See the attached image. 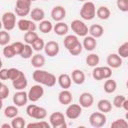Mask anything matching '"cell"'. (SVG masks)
Here are the masks:
<instances>
[{"label": "cell", "instance_id": "obj_1", "mask_svg": "<svg viewBox=\"0 0 128 128\" xmlns=\"http://www.w3.org/2000/svg\"><path fill=\"white\" fill-rule=\"evenodd\" d=\"M33 80L35 82H37L38 84L47 86V87H53L56 84V81L58 79H56V76L50 72H47L45 70H41V69H36L33 74H32Z\"/></svg>", "mask_w": 128, "mask_h": 128}, {"label": "cell", "instance_id": "obj_2", "mask_svg": "<svg viewBox=\"0 0 128 128\" xmlns=\"http://www.w3.org/2000/svg\"><path fill=\"white\" fill-rule=\"evenodd\" d=\"M26 113L30 118H33L36 120H43L47 117V110L35 104L28 105L26 108Z\"/></svg>", "mask_w": 128, "mask_h": 128}, {"label": "cell", "instance_id": "obj_3", "mask_svg": "<svg viewBox=\"0 0 128 128\" xmlns=\"http://www.w3.org/2000/svg\"><path fill=\"white\" fill-rule=\"evenodd\" d=\"M80 16L83 20L90 21L95 18L96 16V7L95 4L91 1H86L84 2L83 6L80 9Z\"/></svg>", "mask_w": 128, "mask_h": 128}, {"label": "cell", "instance_id": "obj_4", "mask_svg": "<svg viewBox=\"0 0 128 128\" xmlns=\"http://www.w3.org/2000/svg\"><path fill=\"white\" fill-rule=\"evenodd\" d=\"M31 0H16L15 4V13L17 16L25 17L31 12Z\"/></svg>", "mask_w": 128, "mask_h": 128}, {"label": "cell", "instance_id": "obj_5", "mask_svg": "<svg viewBox=\"0 0 128 128\" xmlns=\"http://www.w3.org/2000/svg\"><path fill=\"white\" fill-rule=\"evenodd\" d=\"M71 29L72 31L75 33V35L80 36V37H85L88 35L89 33V28L88 26L81 20L79 19H75L71 22Z\"/></svg>", "mask_w": 128, "mask_h": 128}, {"label": "cell", "instance_id": "obj_6", "mask_svg": "<svg viewBox=\"0 0 128 128\" xmlns=\"http://www.w3.org/2000/svg\"><path fill=\"white\" fill-rule=\"evenodd\" d=\"M49 122L51 127L53 128H66L67 123L63 113L61 112H53L49 117Z\"/></svg>", "mask_w": 128, "mask_h": 128}, {"label": "cell", "instance_id": "obj_7", "mask_svg": "<svg viewBox=\"0 0 128 128\" xmlns=\"http://www.w3.org/2000/svg\"><path fill=\"white\" fill-rule=\"evenodd\" d=\"M89 123L92 127L101 128L107 123V117L105 113L102 112H94L89 117Z\"/></svg>", "mask_w": 128, "mask_h": 128}, {"label": "cell", "instance_id": "obj_8", "mask_svg": "<svg viewBox=\"0 0 128 128\" xmlns=\"http://www.w3.org/2000/svg\"><path fill=\"white\" fill-rule=\"evenodd\" d=\"M2 25L4 30L12 31L16 26V13L5 12L2 15Z\"/></svg>", "mask_w": 128, "mask_h": 128}, {"label": "cell", "instance_id": "obj_9", "mask_svg": "<svg viewBox=\"0 0 128 128\" xmlns=\"http://www.w3.org/2000/svg\"><path fill=\"white\" fill-rule=\"evenodd\" d=\"M43 95H44V88L42 87L41 84L33 85L28 91V98H29V101L31 102L39 101L43 97Z\"/></svg>", "mask_w": 128, "mask_h": 128}, {"label": "cell", "instance_id": "obj_10", "mask_svg": "<svg viewBox=\"0 0 128 128\" xmlns=\"http://www.w3.org/2000/svg\"><path fill=\"white\" fill-rule=\"evenodd\" d=\"M82 106L80 104H70L68 105L66 111H65V116L70 119V120H76L78 119L81 114H82Z\"/></svg>", "mask_w": 128, "mask_h": 128}, {"label": "cell", "instance_id": "obj_11", "mask_svg": "<svg viewBox=\"0 0 128 128\" xmlns=\"http://www.w3.org/2000/svg\"><path fill=\"white\" fill-rule=\"evenodd\" d=\"M28 101H29L28 93L25 92L24 90L17 91V92L13 95V103H14V105H16L17 107H23V106H25Z\"/></svg>", "mask_w": 128, "mask_h": 128}, {"label": "cell", "instance_id": "obj_12", "mask_svg": "<svg viewBox=\"0 0 128 128\" xmlns=\"http://www.w3.org/2000/svg\"><path fill=\"white\" fill-rule=\"evenodd\" d=\"M18 29L22 32H29V31H35L36 30V24L33 20H28L25 18H21L17 22Z\"/></svg>", "mask_w": 128, "mask_h": 128}, {"label": "cell", "instance_id": "obj_13", "mask_svg": "<svg viewBox=\"0 0 128 128\" xmlns=\"http://www.w3.org/2000/svg\"><path fill=\"white\" fill-rule=\"evenodd\" d=\"M44 51L48 57H55L60 52V46L56 41H48L45 44Z\"/></svg>", "mask_w": 128, "mask_h": 128}, {"label": "cell", "instance_id": "obj_14", "mask_svg": "<svg viewBox=\"0 0 128 128\" xmlns=\"http://www.w3.org/2000/svg\"><path fill=\"white\" fill-rule=\"evenodd\" d=\"M123 58L117 53H112L107 57V64L109 67H111L112 69H117L119 67L122 66L123 63Z\"/></svg>", "mask_w": 128, "mask_h": 128}, {"label": "cell", "instance_id": "obj_15", "mask_svg": "<svg viewBox=\"0 0 128 128\" xmlns=\"http://www.w3.org/2000/svg\"><path fill=\"white\" fill-rule=\"evenodd\" d=\"M51 17L56 22H61L66 17V9L63 6H55L51 10Z\"/></svg>", "mask_w": 128, "mask_h": 128}, {"label": "cell", "instance_id": "obj_16", "mask_svg": "<svg viewBox=\"0 0 128 128\" xmlns=\"http://www.w3.org/2000/svg\"><path fill=\"white\" fill-rule=\"evenodd\" d=\"M79 104L83 108H90L94 104V97L89 92H83L79 97Z\"/></svg>", "mask_w": 128, "mask_h": 128}, {"label": "cell", "instance_id": "obj_17", "mask_svg": "<svg viewBox=\"0 0 128 128\" xmlns=\"http://www.w3.org/2000/svg\"><path fill=\"white\" fill-rule=\"evenodd\" d=\"M58 101L62 105H70L73 101V95L68 89H63L58 95Z\"/></svg>", "mask_w": 128, "mask_h": 128}, {"label": "cell", "instance_id": "obj_18", "mask_svg": "<svg viewBox=\"0 0 128 128\" xmlns=\"http://www.w3.org/2000/svg\"><path fill=\"white\" fill-rule=\"evenodd\" d=\"M53 31L58 36H65L69 32V26L63 21L57 22L53 27Z\"/></svg>", "mask_w": 128, "mask_h": 128}, {"label": "cell", "instance_id": "obj_19", "mask_svg": "<svg viewBox=\"0 0 128 128\" xmlns=\"http://www.w3.org/2000/svg\"><path fill=\"white\" fill-rule=\"evenodd\" d=\"M71 78H72V81L77 84V85H82L84 82H85V79H86V76H85V73L80 70V69H75L72 71V74H71Z\"/></svg>", "mask_w": 128, "mask_h": 128}, {"label": "cell", "instance_id": "obj_20", "mask_svg": "<svg viewBox=\"0 0 128 128\" xmlns=\"http://www.w3.org/2000/svg\"><path fill=\"white\" fill-rule=\"evenodd\" d=\"M57 79H58L57 82H58L59 86L63 89H69L72 85V78L70 75H68L66 73L59 75V77Z\"/></svg>", "mask_w": 128, "mask_h": 128}, {"label": "cell", "instance_id": "obj_21", "mask_svg": "<svg viewBox=\"0 0 128 128\" xmlns=\"http://www.w3.org/2000/svg\"><path fill=\"white\" fill-rule=\"evenodd\" d=\"M83 48L85 49V50H87V51H93L96 47H97V40H96V38H94V37H92V36H85L84 37V40H83Z\"/></svg>", "mask_w": 128, "mask_h": 128}, {"label": "cell", "instance_id": "obj_22", "mask_svg": "<svg viewBox=\"0 0 128 128\" xmlns=\"http://www.w3.org/2000/svg\"><path fill=\"white\" fill-rule=\"evenodd\" d=\"M12 85H13L14 89L17 90V91L25 90V88H26L27 85H28V80H27L25 74L22 75L20 78H18V79H16V80L12 81Z\"/></svg>", "mask_w": 128, "mask_h": 128}, {"label": "cell", "instance_id": "obj_23", "mask_svg": "<svg viewBox=\"0 0 128 128\" xmlns=\"http://www.w3.org/2000/svg\"><path fill=\"white\" fill-rule=\"evenodd\" d=\"M30 17L34 22H41L45 18V12L41 8H34L30 12Z\"/></svg>", "mask_w": 128, "mask_h": 128}, {"label": "cell", "instance_id": "obj_24", "mask_svg": "<svg viewBox=\"0 0 128 128\" xmlns=\"http://www.w3.org/2000/svg\"><path fill=\"white\" fill-rule=\"evenodd\" d=\"M45 62H46L45 57L42 54H39V53L33 55L32 59H31V64L36 69H41L45 65Z\"/></svg>", "mask_w": 128, "mask_h": 128}, {"label": "cell", "instance_id": "obj_25", "mask_svg": "<svg viewBox=\"0 0 128 128\" xmlns=\"http://www.w3.org/2000/svg\"><path fill=\"white\" fill-rule=\"evenodd\" d=\"M89 34H90V36H92L96 39L100 38L104 34V28L99 24H94L89 28Z\"/></svg>", "mask_w": 128, "mask_h": 128}, {"label": "cell", "instance_id": "obj_26", "mask_svg": "<svg viewBox=\"0 0 128 128\" xmlns=\"http://www.w3.org/2000/svg\"><path fill=\"white\" fill-rule=\"evenodd\" d=\"M97 108L102 113H109L112 110V103L107 99H101L97 103Z\"/></svg>", "mask_w": 128, "mask_h": 128}, {"label": "cell", "instance_id": "obj_27", "mask_svg": "<svg viewBox=\"0 0 128 128\" xmlns=\"http://www.w3.org/2000/svg\"><path fill=\"white\" fill-rule=\"evenodd\" d=\"M96 15L99 19L101 20H107L110 18L111 16V11L108 7L106 6H100L97 10H96Z\"/></svg>", "mask_w": 128, "mask_h": 128}, {"label": "cell", "instance_id": "obj_28", "mask_svg": "<svg viewBox=\"0 0 128 128\" xmlns=\"http://www.w3.org/2000/svg\"><path fill=\"white\" fill-rule=\"evenodd\" d=\"M79 42L77 35H66L64 38V46L67 50L71 49L73 46H75Z\"/></svg>", "mask_w": 128, "mask_h": 128}, {"label": "cell", "instance_id": "obj_29", "mask_svg": "<svg viewBox=\"0 0 128 128\" xmlns=\"http://www.w3.org/2000/svg\"><path fill=\"white\" fill-rule=\"evenodd\" d=\"M18 113H19V111H18V107L16 105L7 106L4 109V115H5V117H7L9 119H13L16 116H18Z\"/></svg>", "mask_w": 128, "mask_h": 128}, {"label": "cell", "instance_id": "obj_30", "mask_svg": "<svg viewBox=\"0 0 128 128\" xmlns=\"http://www.w3.org/2000/svg\"><path fill=\"white\" fill-rule=\"evenodd\" d=\"M99 62H100V57L96 53H91L86 57V64L90 67L94 68V67L98 66Z\"/></svg>", "mask_w": 128, "mask_h": 128}, {"label": "cell", "instance_id": "obj_31", "mask_svg": "<svg viewBox=\"0 0 128 128\" xmlns=\"http://www.w3.org/2000/svg\"><path fill=\"white\" fill-rule=\"evenodd\" d=\"M117 89V83L115 80H112V79H107L105 84H104V91L108 94H112L116 91Z\"/></svg>", "mask_w": 128, "mask_h": 128}, {"label": "cell", "instance_id": "obj_32", "mask_svg": "<svg viewBox=\"0 0 128 128\" xmlns=\"http://www.w3.org/2000/svg\"><path fill=\"white\" fill-rule=\"evenodd\" d=\"M53 27H54L53 24L48 20H43L39 24V30H40V32H42L44 34L50 33L53 30Z\"/></svg>", "mask_w": 128, "mask_h": 128}, {"label": "cell", "instance_id": "obj_33", "mask_svg": "<svg viewBox=\"0 0 128 128\" xmlns=\"http://www.w3.org/2000/svg\"><path fill=\"white\" fill-rule=\"evenodd\" d=\"M38 38H39V36H38V34L35 31L26 32L25 35H24V41H25V43L26 44H30V45H32Z\"/></svg>", "mask_w": 128, "mask_h": 128}, {"label": "cell", "instance_id": "obj_34", "mask_svg": "<svg viewBox=\"0 0 128 128\" xmlns=\"http://www.w3.org/2000/svg\"><path fill=\"white\" fill-rule=\"evenodd\" d=\"M22 75H24V73L21 70L17 69V68H10V69H8V79L11 80V81H14V80L20 78Z\"/></svg>", "mask_w": 128, "mask_h": 128}, {"label": "cell", "instance_id": "obj_35", "mask_svg": "<svg viewBox=\"0 0 128 128\" xmlns=\"http://www.w3.org/2000/svg\"><path fill=\"white\" fill-rule=\"evenodd\" d=\"M33 51H34V49H33L32 45H30V44H25V45H24V48H23V51H22V53H21L20 56H21L23 59L32 58V57H33Z\"/></svg>", "mask_w": 128, "mask_h": 128}, {"label": "cell", "instance_id": "obj_36", "mask_svg": "<svg viewBox=\"0 0 128 128\" xmlns=\"http://www.w3.org/2000/svg\"><path fill=\"white\" fill-rule=\"evenodd\" d=\"M11 125H12V128H24L26 127V122L23 117L16 116L15 118L12 119Z\"/></svg>", "mask_w": 128, "mask_h": 128}, {"label": "cell", "instance_id": "obj_37", "mask_svg": "<svg viewBox=\"0 0 128 128\" xmlns=\"http://www.w3.org/2000/svg\"><path fill=\"white\" fill-rule=\"evenodd\" d=\"M92 77L94 78V80L96 81H101L104 80V73H103V68L96 66L94 67L93 71H92Z\"/></svg>", "mask_w": 128, "mask_h": 128}, {"label": "cell", "instance_id": "obj_38", "mask_svg": "<svg viewBox=\"0 0 128 128\" xmlns=\"http://www.w3.org/2000/svg\"><path fill=\"white\" fill-rule=\"evenodd\" d=\"M11 40V36L9 34V32H7L6 30H2L0 31V45L1 46H6L8 45V43Z\"/></svg>", "mask_w": 128, "mask_h": 128}, {"label": "cell", "instance_id": "obj_39", "mask_svg": "<svg viewBox=\"0 0 128 128\" xmlns=\"http://www.w3.org/2000/svg\"><path fill=\"white\" fill-rule=\"evenodd\" d=\"M27 128H34V127H38V128H50L51 125L50 123L44 121V120H39L37 122H33V123H29L26 125Z\"/></svg>", "mask_w": 128, "mask_h": 128}, {"label": "cell", "instance_id": "obj_40", "mask_svg": "<svg viewBox=\"0 0 128 128\" xmlns=\"http://www.w3.org/2000/svg\"><path fill=\"white\" fill-rule=\"evenodd\" d=\"M3 55H4L5 58H7V59H11V58H13V57L16 55L12 44H11V45L8 44V45L4 46V48H3Z\"/></svg>", "mask_w": 128, "mask_h": 128}, {"label": "cell", "instance_id": "obj_41", "mask_svg": "<svg viewBox=\"0 0 128 128\" xmlns=\"http://www.w3.org/2000/svg\"><path fill=\"white\" fill-rule=\"evenodd\" d=\"M82 51H83V44L79 41L75 46H73L71 49H69L68 50V52L72 55V56H78V55H80L81 53H82Z\"/></svg>", "mask_w": 128, "mask_h": 128}, {"label": "cell", "instance_id": "obj_42", "mask_svg": "<svg viewBox=\"0 0 128 128\" xmlns=\"http://www.w3.org/2000/svg\"><path fill=\"white\" fill-rule=\"evenodd\" d=\"M111 127H113V128H128V121L123 118L116 119L115 121L112 122Z\"/></svg>", "mask_w": 128, "mask_h": 128}, {"label": "cell", "instance_id": "obj_43", "mask_svg": "<svg viewBox=\"0 0 128 128\" xmlns=\"http://www.w3.org/2000/svg\"><path fill=\"white\" fill-rule=\"evenodd\" d=\"M45 42H44V40L42 39V38H38L33 44H32V47H33V49H34V51H36V52H40V51H42V50H44V48H45Z\"/></svg>", "mask_w": 128, "mask_h": 128}, {"label": "cell", "instance_id": "obj_44", "mask_svg": "<svg viewBox=\"0 0 128 128\" xmlns=\"http://www.w3.org/2000/svg\"><path fill=\"white\" fill-rule=\"evenodd\" d=\"M125 100H126V97L124 95H117V96H115V98L113 100L114 107H116V108H122Z\"/></svg>", "mask_w": 128, "mask_h": 128}, {"label": "cell", "instance_id": "obj_45", "mask_svg": "<svg viewBox=\"0 0 128 128\" xmlns=\"http://www.w3.org/2000/svg\"><path fill=\"white\" fill-rule=\"evenodd\" d=\"M118 54L122 58H128V42H124L118 48Z\"/></svg>", "mask_w": 128, "mask_h": 128}, {"label": "cell", "instance_id": "obj_46", "mask_svg": "<svg viewBox=\"0 0 128 128\" xmlns=\"http://www.w3.org/2000/svg\"><path fill=\"white\" fill-rule=\"evenodd\" d=\"M9 93H10V91H9L8 86H6L4 83H1L0 84V98H1V100H5L9 96Z\"/></svg>", "mask_w": 128, "mask_h": 128}, {"label": "cell", "instance_id": "obj_47", "mask_svg": "<svg viewBox=\"0 0 128 128\" xmlns=\"http://www.w3.org/2000/svg\"><path fill=\"white\" fill-rule=\"evenodd\" d=\"M117 8L122 12H128V0H117Z\"/></svg>", "mask_w": 128, "mask_h": 128}, {"label": "cell", "instance_id": "obj_48", "mask_svg": "<svg viewBox=\"0 0 128 128\" xmlns=\"http://www.w3.org/2000/svg\"><path fill=\"white\" fill-rule=\"evenodd\" d=\"M24 45H25V44H23L22 42H19V41L14 42V43L12 44L16 55H21V53H22V51H23V48H24Z\"/></svg>", "mask_w": 128, "mask_h": 128}, {"label": "cell", "instance_id": "obj_49", "mask_svg": "<svg viewBox=\"0 0 128 128\" xmlns=\"http://www.w3.org/2000/svg\"><path fill=\"white\" fill-rule=\"evenodd\" d=\"M103 73H104V79H109L112 76V68L109 66H103Z\"/></svg>", "mask_w": 128, "mask_h": 128}, {"label": "cell", "instance_id": "obj_50", "mask_svg": "<svg viewBox=\"0 0 128 128\" xmlns=\"http://www.w3.org/2000/svg\"><path fill=\"white\" fill-rule=\"evenodd\" d=\"M0 79L1 80H8V69L2 68L0 70Z\"/></svg>", "mask_w": 128, "mask_h": 128}, {"label": "cell", "instance_id": "obj_51", "mask_svg": "<svg viewBox=\"0 0 128 128\" xmlns=\"http://www.w3.org/2000/svg\"><path fill=\"white\" fill-rule=\"evenodd\" d=\"M125 111H127L128 112V98H126V100H125V102H124V104H123V107H122Z\"/></svg>", "mask_w": 128, "mask_h": 128}, {"label": "cell", "instance_id": "obj_52", "mask_svg": "<svg viewBox=\"0 0 128 128\" xmlns=\"http://www.w3.org/2000/svg\"><path fill=\"white\" fill-rule=\"evenodd\" d=\"M1 128H12V125L5 123V124H2V125H1Z\"/></svg>", "mask_w": 128, "mask_h": 128}, {"label": "cell", "instance_id": "obj_53", "mask_svg": "<svg viewBox=\"0 0 128 128\" xmlns=\"http://www.w3.org/2000/svg\"><path fill=\"white\" fill-rule=\"evenodd\" d=\"M125 119L128 121V112H127V113H126V115H125Z\"/></svg>", "mask_w": 128, "mask_h": 128}, {"label": "cell", "instance_id": "obj_54", "mask_svg": "<svg viewBox=\"0 0 128 128\" xmlns=\"http://www.w3.org/2000/svg\"><path fill=\"white\" fill-rule=\"evenodd\" d=\"M79 2H86V0H78Z\"/></svg>", "mask_w": 128, "mask_h": 128}, {"label": "cell", "instance_id": "obj_55", "mask_svg": "<svg viewBox=\"0 0 128 128\" xmlns=\"http://www.w3.org/2000/svg\"><path fill=\"white\" fill-rule=\"evenodd\" d=\"M126 87L128 88V80H127V82H126Z\"/></svg>", "mask_w": 128, "mask_h": 128}, {"label": "cell", "instance_id": "obj_56", "mask_svg": "<svg viewBox=\"0 0 128 128\" xmlns=\"http://www.w3.org/2000/svg\"><path fill=\"white\" fill-rule=\"evenodd\" d=\"M31 1H32V2H33V1H37V0H31Z\"/></svg>", "mask_w": 128, "mask_h": 128}, {"label": "cell", "instance_id": "obj_57", "mask_svg": "<svg viewBox=\"0 0 128 128\" xmlns=\"http://www.w3.org/2000/svg\"><path fill=\"white\" fill-rule=\"evenodd\" d=\"M45 1H49V0H45Z\"/></svg>", "mask_w": 128, "mask_h": 128}]
</instances>
